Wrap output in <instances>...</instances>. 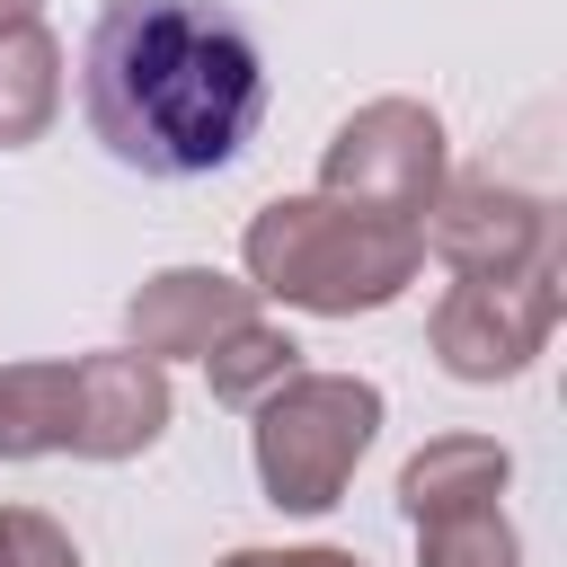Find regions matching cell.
Returning <instances> with one entry per match:
<instances>
[{
    "mask_svg": "<svg viewBox=\"0 0 567 567\" xmlns=\"http://www.w3.org/2000/svg\"><path fill=\"white\" fill-rule=\"evenodd\" d=\"M80 106L106 159L213 177L266 115V53L221 0H106L80 53Z\"/></svg>",
    "mask_w": 567,
    "mask_h": 567,
    "instance_id": "cell-1",
    "label": "cell"
},
{
    "mask_svg": "<svg viewBox=\"0 0 567 567\" xmlns=\"http://www.w3.org/2000/svg\"><path fill=\"white\" fill-rule=\"evenodd\" d=\"M408 532H416V567H523L505 505H461V514H434V523H408Z\"/></svg>",
    "mask_w": 567,
    "mask_h": 567,
    "instance_id": "cell-13",
    "label": "cell"
},
{
    "mask_svg": "<svg viewBox=\"0 0 567 567\" xmlns=\"http://www.w3.org/2000/svg\"><path fill=\"white\" fill-rule=\"evenodd\" d=\"M248 319H257V292L221 266H159L124 292V346L151 363H204Z\"/></svg>",
    "mask_w": 567,
    "mask_h": 567,
    "instance_id": "cell-8",
    "label": "cell"
},
{
    "mask_svg": "<svg viewBox=\"0 0 567 567\" xmlns=\"http://www.w3.org/2000/svg\"><path fill=\"white\" fill-rule=\"evenodd\" d=\"M239 266H248L239 284L257 301H284L310 319H363V310H390L425 275V239H416V221L354 213L310 186V195H275L248 213Z\"/></svg>",
    "mask_w": 567,
    "mask_h": 567,
    "instance_id": "cell-2",
    "label": "cell"
},
{
    "mask_svg": "<svg viewBox=\"0 0 567 567\" xmlns=\"http://www.w3.org/2000/svg\"><path fill=\"white\" fill-rule=\"evenodd\" d=\"M9 18H44V0H0V27H9Z\"/></svg>",
    "mask_w": 567,
    "mask_h": 567,
    "instance_id": "cell-16",
    "label": "cell"
},
{
    "mask_svg": "<svg viewBox=\"0 0 567 567\" xmlns=\"http://www.w3.org/2000/svg\"><path fill=\"white\" fill-rule=\"evenodd\" d=\"M71 452V363H0V461H44Z\"/></svg>",
    "mask_w": 567,
    "mask_h": 567,
    "instance_id": "cell-11",
    "label": "cell"
},
{
    "mask_svg": "<svg viewBox=\"0 0 567 567\" xmlns=\"http://www.w3.org/2000/svg\"><path fill=\"white\" fill-rule=\"evenodd\" d=\"M549 328H558V266H532V275H461L434 301L425 346H434V363L452 381L496 390V381H523L549 354Z\"/></svg>",
    "mask_w": 567,
    "mask_h": 567,
    "instance_id": "cell-5",
    "label": "cell"
},
{
    "mask_svg": "<svg viewBox=\"0 0 567 567\" xmlns=\"http://www.w3.org/2000/svg\"><path fill=\"white\" fill-rule=\"evenodd\" d=\"M177 416L168 363L115 346V354H71V461H142Z\"/></svg>",
    "mask_w": 567,
    "mask_h": 567,
    "instance_id": "cell-7",
    "label": "cell"
},
{
    "mask_svg": "<svg viewBox=\"0 0 567 567\" xmlns=\"http://www.w3.org/2000/svg\"><path fill=\"white\" fill-rule=\"evenodd\" d=\"M248 416H257V425H248V461H257L266 505H284V514H328V505H346V487H354V470H363L390 399H381V381H363V372H292V381H284L275 399H257Z\"/></svg>",
    "mask_w": 567,
    "mask_h": 567,
    "instance_id": "cell-3",
    "label": "cell"
},
{
    "mask_svg": "<svg viewBox=\"0 0 567 567\" xmlns=\"http://www.w3.org/2000/svg\"><path fill=\"white\" fill-rule=\"evenodd\" d=\"M416 239L452 275H532V266H558V213H549V195H532V186H514L496 168L443 177V195L425 204Z\"/></svg>",
    "mask_w": 567,
    "mask_h": 567,
    "instance_id": "cell-6",
    "label": "cell"
},
{
    "mask_svg": "<svg viewBox=\"0 0 567 567\" xmlns=\"http://www.w3.org/2000/svg\"><path fill=\"white\" fill-rule=\"evenodd\" d=\"M0 567H80V549L44 505H0Z\"/></svg>",
    "mask_w": 567,
    "mask_h": 567,
    "instance_id": "cell-14",
    "label": "cell"
},
{
    "mask_svg": "<svg viewBox=\"0 0 567 567\" xmlns=\"http://www.w3.org/2000/svg\"><path fill=\"white\" fill-rule=\"evenodd\" d=\"M505 478H514V452L496 434H434L399 470V514L434 523V514H461V505H505Z\"/></svg>",
    "mask_w": 567,
    "mask_h": 567,
    "instance_id": "cell-9",
    "label": "cell"
},
{
    "mask_svg": "<svg viewBox=\"0 0 567 567\" xmlns=\"http://www.w3.org/2000/svg\"><path fill=\"white\" fill-rule=\"evenodd\" d=\"M292 372H310V363H301L292 328H275L266 310H257L248 328H230V337L204 354V381H213V399H221V408H239V416H248L257 399H275Z\"/></svg>",
    "mask_w": 567,
    "mask_h": 567,
    "instance_id": "cell-12",
    "label": "cell"
},
{
    "mask_svg": "<svg viewBox=\"0 0 567 567\" xmlns=\"http://www.w3.org/2000/svg\"><path fill=\"white\" fill-rule=\"evenodd\" d=\"M213 567H363L354 549H328V540H301V549H230Z\"/></svg>",
    "mask_w": 567,
    "mask_h": 567,
    "instance_id": "cell-15",
    "label": "cell"
},
{
    "mask_svg": "<svg viewBox=\"0 0 567 567\" xmlns=\"http://www.w3.org/2000/svg\"><path fill=\"white\" fill-rule=\"evenodd\" d=\"M443 177H452V151L425 97H363L319 151V195L354 213H390V221H425Z\"/></svg>",
    "mask_w": 567,
    "mask_h": 567,
    "instance_id": "cell-4",
    "label": "cell"
},
{
    "mask_svg": "<svg viewBox=\"0 0 567 567\" xmlns=\"http://www.w3.org/2000/svg\"><path fill=\"white\" fill-rule=\"evenodd\" d=\"M62 115V35L44 18L0 27V151H35Z\"/></svg>",
    "mask_w": 567,
    "mask_h": 567,
    "instance_id": "cell-10",
    "label": "cell"
}]
</instances>
